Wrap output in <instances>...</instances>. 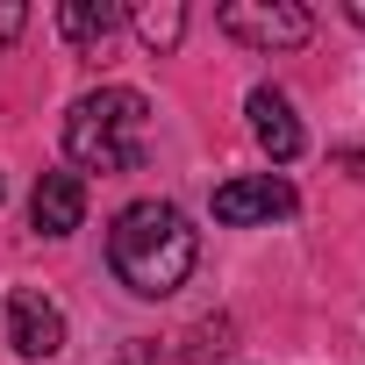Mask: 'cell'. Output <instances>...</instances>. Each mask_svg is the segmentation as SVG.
I'll return each instance as SVG.
<instances>
[{
	"instance_id": "2",
	"label": "cell",
	"mask_w": 365,
	"mask_h": 365,
	"mask_svg": "<svg viewBox=\"0 0 365 365\" xmlns=\"http://www.w3.org/2000/svg\"><path fill=\"white\" fill-rule=\"evenodd\" d=\"M150 150V101L136 86L79 93L65 115V158L79 172H136Z\"/></svg>"
},
{
	"instance_id": "5",
	"label": "cell",
	"mask_w": 365,
	"mask_h": 365,
	"mask_svg": "<svg viewBox=\"0 0 365 365\" xmlns=\"http://www.w3.org/2000/svg\"><path fill=\"white\" fill-rule=\"evenodd\" d=\"M8 344H15L22 358H58V351H65V308H58L51 294L22 287V294L8 301Z\"/></svg>"
},
{
	"instance_id": "6",
	"label": "cell",
	"mask_w": 365,
	"mask_h": 365,
	"mask_svg": "<svg viewBox=\"0 0 365 365\" xmlns=\"http://www.w3.org/2000/svg\"><path fill=\"white\" fill-rule=\"evenodd\" d=\"M29 222L43 237H72L86 222V179L79 172H43L36 179V194H29Z\"/></svg>"
},
{
	"instance_id": "10",
	"label": "cell",
	"mask_w": 365,
	"mask_h": 365,
	"mask_svg": "<svg viewBox=\"0 0 365 365\" xmlns=\"http://www.w3.org/2000/svg\"><path fill=\"white\" fill-rule=\"evenodd\" d=\"M29 29V8H22V0H0V43H15Z\"/></svg>"
},
{
	"instance_id": "4",
	"label": "cell",
	"mask_w": 365,
	"mask_h": 365,
	"mask_svg": "<svg viewBox=\"0 0 365 365\" xmlns=\"http://www.w3.org/2000/svg\"><path fill=\"white\" fill-rule=\"evenodd\" d=\"M279 215H294V187L272 179V172H258V179H222V187H215V222H230V230L279 222Z\"/></svg>"
},
{
	"instance_id": "11",
	"label": "cell",
	"mask_w": 365,
	"mask_h": 365,
	"mask_svg": "<svg viewBox=\"0 0 365 365\" xmlns=\"http://www.w3.org/2000/svg\"><path fill=\"white\" fill-rule=\"evenodd\" d=\"M351 22H358V29H365V0H351Z\"/></svg>"
},
{
	"instance_id": "8",
	"label": "cell",
	"mask_w": 365,
	"mask_h": 365,
	"mask_svg": "<svg viewBox=\"0 0 365 365\" xmlns=\"http://www.w3.org/2000/svg\"><path fill=\"white\" fill-rule=\"evenodd\" d=\"M115 22H122L115 0H65V8H58L65 43H101V36H115Z\"/></svg>"
},
{
	"instance_id": "3",
	"label": "cell",
	"mask_w": 365,
	"mask_h": 365,
	"mask_svg": "<svg viewBox=\"0 0 365 365\" xmlns=\"http://www.w3.org/2000/svg\"><path fill=\"white\" fill-rule=\"evenodd\" d=\"M215 22H222L237 43H251V51H294V43L315 36V15L294 8V0H222Z\"/></svg>"
},
{
	"instance_id": "7",
	"label": "cell",
	"mask_w": 365,
	"mask_h": 365,
	"mask_svg": "<svg viewBox=\"0 0 365 365\" xmlns=\"http://www.w3.org/2000/svg\"><path fill=\"white\" fill-rule=\"evenodd\" d=\"M244 108H251V136L272 150V165H294V158H301V143H308V136H301V122H294V101H287L279 86H251V101H244Z\"/></svg>"
},
{
	"instance_id": "1",
	"label": "cell",
	"mask_w": 365,
	"mask_h": 365,
	"mask_svg": "<svg viewBox=\"0 0 365 365\" xmlns=\"http://www.w3.org/2000/svg\"><path fill=\"white\" fill-rule=\"evenodd\" d=\"M194 258H201V237H194V222L179 215L172 201H129L115 215V230H108V265L143 301L179 294L187 272H194Z\"/></svg>"
},
{
	"instance_id": "9",
	"label": "cell",
	"mask_w": 365,
	"mask_h": 365,
	"mask_svg": "<svg viewBox=\"0 0 365 365\" xmlns=\"http://www.w3.org/2000/svg\"><path fill=\"white\" fill-rule=\"evenodd\" d=\"M136 36H143L150 51H172L179 36H187V8H179V0H158V8H143V15H136Z\"/></svg>"
}]
</instances>
